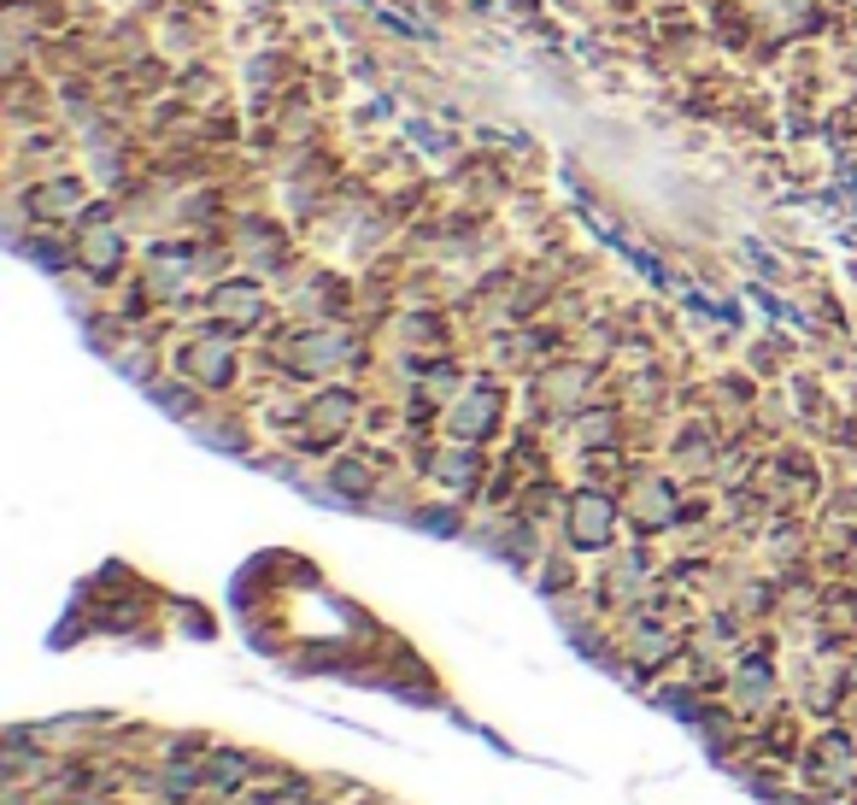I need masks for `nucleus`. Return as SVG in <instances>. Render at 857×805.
<instances>
[{
    "mask_svg": "<svg viewBox=\"0 0 857 805\" xmlns=\"http://www.w3.org/2000/svg\"><path fill=\"white\" fill-rule=\"evenodd\" d=\"M600 536H605V506H600V500H582V512H576V541L593 548Z\"/></svg>",
    "mask_w": 857,
    "mask_h": 805,
    "instance_id": "nucleus-1",
    "label": "nucleus"
},
{
    "mask_svg": "<svg viewBox=\"0 0 857 805\" xmlns=\"http://www.w3.org/2000/svg\"><path fill=\"white\" fill-rule=\"evenodd\" d=\"M83 253H89V265H100V271H112V265H118V241H112L106 229H100V236L89 229V241H83Z\"/></svg>",
    "mask_w": 857,
    "mask_h": 805,
    "instance_id": "nucleus-2",
    "label": "nucleus"
}]
</instances>
